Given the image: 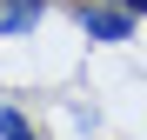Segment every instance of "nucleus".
I'll return each mask as SVG.
<instances>
[{
    "instance_id": "1",
    "label": "nucleus",
    "mask_w": 147,
    "mask_h": 140,
    "mask_svg": "<svg viewBox=\"0 0 147 140\" xmlns=\"http://www.w3.org/2000/svg\"><path fill=\"white\" fill-rule=\"evenodd\" d=\"M74 27H80V40H94V47H127L134 27H140V13L114 7V0H74Z\"/></svg>"
},
{
    "instance_id": "3",
    "label": "nucleus",
    "mask_w": 147,
    "mask_h": 140,
    "mask_svg": "<svg viewBox=\"0 0 147 140\" xmlns=\"http://www.w3.org/2000/svg\"><path fill=\"white\" fill-rule=\"evenodd\" d=\"M0 140H40L34 113H27V107H13V100H0Z\"/></svg>"
},
{
    "instance_id": "2",
    "label": "nucleus",
    "mask_w": 147,
    "mask_h": 140,
    "mask_svg": "<svg viewBox=\"0 0 147 140\" xmlns=\"http://www.w3.org/2000/svg\"><path fill=\"white\" fill-rule=\"evenodd\" d=\"M47 13H54V0H0V47L20 40V33H34Z\"/></svg>"
},
{
    "instance_id": "4",
    "label": "nucleus",
    "mask_w": 147,
    "mask_h": 140,
    "mask_svg": "<svg viewBox=\"0 0 147 140\" xmlns=\"http://www.w3.org/2000/svg\"><path fill=\"white\" fill-rule=\"evenodd\" d=\"M114 7H127V13H140V20H147V0H114Z\"/></svg>"
}]
</instances>
